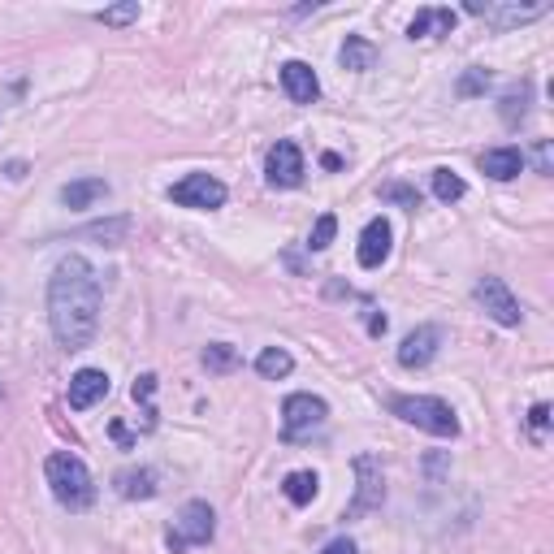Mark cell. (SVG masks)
<instances>
[{
    "label": "cell",
    "mask_w": 554,
    "mask_h": 554,
    "mask_svg": "<svg viewBox=\"0 0 554 554\" xmlns=\"http://www.w3.org/2000/svg\"><path fill=\"white\" fill-rule=\"evenodd\" d=\"M282 490H286V498H290L295 507H308L312 498H316V490H321V481H316V472L299 468V472H290V477L282 481Z\"/></svg>",
    "instance_id": "44dd1931"
},
{
    "label": "cell",
    "mask_w": 554,
    "mask_h": 554,
    "mask_svg": "<svg viewBox=\"0 0 554 554\" xmlns=\"http://www.w3.org/2000/svg\"><path fill=\"white\" fill-rule=\"evenodd\" d=\"M533 161H537V174H554V161H550V139H542V143H537Z\"/></svg>",
    "instance_id": "1f68e13d"
},
{
    "label": "cell",
    "mask_w": 554,
    "mask_h": 554,
    "mask_svg": "<svg viewBox=\"0 0 554 554\" xmlns=\"http://www.w3.org/2000/svg\"><path fill=\"white\" fill-rule=\"evenodd\" d=\"M442 468H446V455H433V459H425V472H429L433 481L442 477Z\"/></svg>",
    "instance_id": "e575fe53"
},
{
    "label": "cell",
    "mask_w": 554,
    "mask_h": 554,
    "mask_svg": "<svg viewBox=\"0 0 554 554\" xmlns=\"http://www.w3.org/2000/svg\"><path fill=\"white\" fill-rule=\"evenodd\" d=\"M104 394H109V373H104V368H78V373L70 377V407L74 412L96 407Z\"/></svg>",
    "instance_id": "4fadbf2b"
},
{
    "label": "cell",
    "mask_w": 554,
    "mask_h": 554,
    "mask_svg": "<svg viewBox=\"0 0 554 554\" xmlns=\"http://www.w3.org/2000/svg\"><path fill=\"white\" fill-rule=\"evenodd\" d=\"M464 178L455 174V169H433V195H438L442 204H455V200H464Z\"/></svg>",
    "instance_id": "cb8c5ba5"
},
{
    "label": "cell",
    "mask_w": 554,
    "mask_h": 554,
    "mask_svg": "<svg viewBox=\"0 0 554 554\" xmlns=\"http://www.w3.org/2000/svg\"><path fill=\"white\" fill-rule=\"evenodd\" d=\"M338 61H342V70L364 74V70H373V65H377V44H368L364 35H347V44L338 48Z\"/></svg>",
    "instance_id": "d6986e66"
},
{
    "label": "cell",
    "mask_w": 554,
    "mask_h": 554,
    "mask_svg": "<svg viewBox=\"0 0 554 554\" xmlns=\"http://www.w3.org/2000/svg\"><path fill=\"white\" fill-rule=\"evenodd\" d=\"M100 200H109V182L104 178H78V182H65L61 187V204L65 208H91V204H100Z\"/></svg>",
    "instance_id": "2e32d148"
},
{
    "label": "cell",
    "mask_w": 554,
    "mask_h": 554,
    "mask_svg": "<svg viewBox=\"0 0 554 554\" xmlns=\"http://www.w3.org/2000/svg\"><path fill=\"white\" fill-rule=\"evenodd\" d=\"M390 247H394V230H390V221L386 217H373L364 226V234H360V265L364 269H381L390 260Z\"/></svg>",
    "instance_id": "7c38bea8"
},
{
    "label": "cell",
    "mask_w": 554,
    "mask_h": 554,
    "mask_svg": "<svg viewBox=\"0 0 554 554\" xmlns=\"http://www.w3.org/2000/svg\"><path fill=\"white\" fill-rule=\"evenodd\" d=\"M477 303L485 308V316H490V321L507 325V329H516L524 321L520 299L511 295V286L503 282V277H481V282H477Z\"/></svg>",
    "instance_id": "ba28073f"
},
{
    "label": "cell",
    "mask_w": 554,
    "mask_h": 554,
    "mask_svg": "<svg viewBox=\"0 0 554 554\" xmlns=\"http://www.w3.org/2000/svg\"><path fill=\"white\" fill-rule=\"evenodd\" d=\"M265 178H269V187H299L303 182V152H299V143H290V139H277L269 156H265Z\"/></svg>",
    "instance_id": "30bf717a"
},
{
    "label": "cell",
    "mask_w": 554,
    "mask_h": 554,
    "mask_svg": "<svg viewBox=\"0 0 554 554\" xmlns=\"http://www.w3.org/2000/svg\"><path fill=\"white\" fill-rule=\"evenodd\" d=\"M442 325H416L412 334L403 338V347H399V364L403 368H429L433 360H438V351H442Z\"/></svg>",
    "instance_id": "8fae6325"
},
{
    "label": "cell",
    "mask_w": 554,
    "mask_h": 554,
    "mask_svg": "<svg viewBox=\"0 0 554 554\" xmlns=\"http://www.w3.org/2000/svg\"><path fill=\"white\" fill-rule=\"evenodd\" d=\"M381 200L399 204V208H407V213H416V208H420V191L407 187V182H386V187H381Z\"/></svg>",
    "instance_id": "484cf974"
},
{
    "label": "cell",
    "mask_w": 554,
    "mask_h": 554,
    "mask_svg": "<svg viewBox=\"0 0 554 554\" xmlns=\"http://www.w3.org/2000/svg\"><path fill=\"white\" fill-rule=\"evenodd\" d=\"M485 87H490V70H481V65H472V70H464V78H459V96L472 100V96H485Z\"/></svg>",
    "instance_id": "83f0119b"
},
{
    "label": "cell",
    "mask_w": 554,
    "mask_h": 554,
    "mask_svg": "<svg viewBox=\"0 0 554 554\" xmlns=\"http://www.w3.org/2000/svg\"><path fill=\"white\" fill-rule=\"evenodd\" d=\"M113 438L122 442V446H130V442H135V438H130V433H126V425H122V420H113Z\"/></svg>",
    "instance_id": "d590c367"
},
{
    "label": "cell",
    "mask_w": 554,
    "mask_h": 554,
    "mask_svg": "<svg viewBox=\"0 0 554 554\" xmlns=\"http://www.w3.org/2000/svg\"><path fill=\"white\" fill-rule=\"evenodd\" d=\"M282 87L295 104H312L316 96H321V78H316V70L308 61H286L282 65Z\"/></svg>",
    "instance_id": "5bb4252c"
},
{
    "label": "cell",
    "mask_w": 554,
    "mask_h": 554,
    "mask_svg": "<svg viewBox=\"0 0 554 554\" xmlns=\"http://www.w3.org/2000/svg\"><path fill=\"white\" fill-rule=\"evenodd\" d=\"M364 321H368V334H373V338H381V334H386V316H381L377 308H368V316H364Z\"/></svg>",
    "instance_id": "836d02e7"
},
{
    "label": "cell",
    "mask_w": 554,
    "mask_h": 554,
    "mask_svg": "<svg viewBox=\"0 0 554 554\" xmlns=\"http://www.w3.org/2000/svg\"><path fill=\"white\" fill-rule=\"evenodd\" d=\"M200 360H204V368H208V373L226 377V373H234V368L243 364V355H239V347H230V342H208Z\"/></svg>",
    "instance_id": "ffe728a7"
},
{
    "label": "cell",
    "mask_w": 554,
    "mask_h": 554,
    "mask_svg": "<svg viewBox=\"0 0 554 554\" xmlns=\"http://www.w3.org/2000/svg\"><path fill=\"white\" fill-rule=\"evenodd\" d=\"M44 477L52 485V498H57L65 511H87L91 503H96V481H91V472L78 455H70V451L48 455Z\"/></svg>",
    "instance_id": "7a4b0ae2"
},
{
    "label": "cell",
    "mask_w": 554,
    "mask_h": 554,
    "mask_svg": "<svg viewBox=\"0 0 554 554\" xmlns=\"http://www.w3.org/2000/svg\"><path fill=\"white\" fill-rule=\"evenodd\" d=\"M100 273L87 256H65L48 282V321L65 351H83L100 329Z\"/></svg>",
    "instance_id": "6da1fadb"
},
{
    "label": "cell",
    "mask_w": 554,
    "mask_h": 554,
    "mask_svg": "<svg viewBox=\"0 0 554 554\" xmlns=\"http://www.w3.org/2000/svg\"><path fill=\"white\" fill-rule=\"evenodd\" d=\"M321 165H325V169H342V156H338V152H325Z\"/></svg>",
    "instance_id": "8d00e7d4"
},
{
    "label": "cell",
    "mask_w": 554,
    "mask_h": 554,
    "mask_svg": "<svg viewBox=\"0 0 554 554\" xmlns=\"http://www.w3.org/2000/svg\"><path fill=\"white\" fill-rule=\"evenodd\" d=\"M481 169L494 182H511L524 169V152L520 148H490V152H481Z\"/></svg>",
    "instance_id": "e0dca14e"
},
{
    "label": "cell",
    "mask_w": 554,
    "mask_h": 554,
    "mask_svg": "<svg viewBox=\"0 0 554 554\" xmlns=\"http://www.w3.org/2000/svg\"><path fill=\"white\" fill-rule=\"evenodd\" d=\"M135 403H143V425H148V433L156 429V407H152V394H156V373H143L135 377Z\"/></svg>",
    "instance_id": "d4e9b609"
},
{
    "label": "cell",
    "mask_w": 554,
    "mask_h": 554,
    "mask_svg": "<svg viewBox=\"0 0 554 554\" xmlns=\"http://www.w3.org/2000/svg\"><path fill=\"white\" fill-rule=\"evenodd\" d=\"M334 234H338V217L334 213H321V217H316V226H312L308 247H312V252H325V247L334 243Z\"/></svg>",
    "instance_id": "4316f807"
},
{
    "label": "cell",
    "mask_w": 554,
    "mask_h": 554,
    "mask_svg": "<svg viewBox=\"0 0 554 554\" xmlns=\"http://www.w3.org/2000/svg\"><path fill=\"white\" fill-rule=\"evenodd\" d=\"M113 485L130 503H135V498H156V472H148V468H122L113 477Z\"/></svg>",
    "instance_id": "ac0fdd59"
},
{
    "label": "cell",
    "mask_w": 554,
    "mask_h": 554,
    "mask_svg": "<svg viewBox=\"0 0 554 554\" xmlns=\"http://www.w3.org/2000/svg\"><path fill=\"white\" fill-rule=\"evenodd\" d=\"M96 18L104 26H130V22H139V0H126V5H113V9H100Z\"/></svg>",
    "instance_id": "f1b7e54d"
},
{
    "label": "cell",
    "mask_w": 554,
    "mask_h": 554,
    "mask_svg": "<svg viewBox=\"0 0 554 554\" xmlns=\"http://www.w3.org/2000/svg\"><path fill=\"white\" fill-rule=\"evenodd\" d=\"M390 412L403 420V425H416L433 433V438H455L459 433V416L451 412V403L433 399V394H394Z\"/></svg>",
    "instance_id": "3957f363"
},
{
    "label": "cell",
    "mask_w": 554,
    "mask_h": 554,
    "mask_svg": "<svg viewBox=\"0 0 554 554\" xmlns=\"http://www.w3.org/2000/svg\"><path fill=\"white\" fill-rule=\"evenodd\" d=\"M329 416L325 399H316V394H290V399L282 403V438L286 442H299L308 438L312 429H321Z\"/></svg>",
    "instance_id": "8992f818"
},
{
    "label": "cell",
    "mask_w": 554,
    "mask_h": 554,
    "mask_svg": "<svg viewBox=\"0 0 554 554\" xmlns=\"http://www.w3.org/2000/svg\"><path fill=\"white\" fill-rule=\"evenodd\" d=\"M169 200L182 204V208H221L226 204V182L213 178V174H187L182 182L169 187Z\"/></svg>",
    "instance_id": "9c48e42d"
},
{
    "label": "cell",
    "mask_w": 554,
    "mask_h": 554,
    "mask_svg": "<svg viewBox=\"0 0 554 554\" xmlns=\"http://www.w3.org/2000/svg\"><path fill=\"white\" fill-rule=\"evenodd\" d=\"M290 368H295V355H290L286 347H265V351L256 355V373H260V377H269V381L286 377Z\"/></svg>",
    "instance_id": "7402d4cb"
},
{
    "label": "cell",
    "mask_w": 554,
    "mask_h": 554,
    "mask_svg": "<svg viewBox=\"0 0 554 554\" xmlns=\"http://www.w3.org/2000/svg\"><path fill=\"white\" fill-rule=\"evenodd\" d=\"M546 429H550V403H537L529 412V438L533 442H546Z\"/></svg>",
    "instance_id": "4dcf8cb0"
},
{
    "label": "cell",
    "mask_w": 554,
    "mask_h": 554,
    "mask_svg": "<svg viewBox=\"0 0 554 554\" xmlns=\"http://www.w3.org/2000/svg\"><path fill=\"white\" fill-rule=\"evenodd\" d=\"M459 22L455 9H420L412 26H407V39H438V35H451Z\"/></svg>",
    "instance_id": "9a60e30c"
},
{
    "label": "cell",
    "mask_w": 554,
    "mask_h": 554,
    "mask_svg": "<svg viewBox=\"0 0 554 554\" xmlns=\"http://www.w3.org/2000/svg\"><path fill=\"white\" fill-rule=\"evenodd\" d=\"M472 18L498 26V31H507V26H524V22H537L546 18L550 5H520V0H468L464 5Z\"/></svg>",
    "instance_id": "52a82bcc"
},
{
    "label": "cell",
    "mask_w": 554,
    "mask_h": 554,
    "mask_svg": "<svg viewBox=\"0 0 554 554\" xmlns=\"http://www.w3.org/2000/svg\"><path fill=\"white\" fill-rule=\"evenodd\" d=\"M498 117H503V126L516 130L524 117H529V87H516V91H507L503 104H498Z\"/></svg>",
    "instance_id": "603a6c76"
},
{
    "label": "cell",
    "mask_w": 554,
    "mask_h": 554,
    "mask_svg": "<svg viewBox=\"0 0 554 554\" xmlns=\"http://www.w3.org/2000/svg\"><path fill=\"white\" fill-rule=\"evenodd\" d=\"M213 533H217V516H213V507L208 503H187L178 511V520H174V529L165 533V546L182 554V550H191V546H208L213 542Z\"/></svg>",
    "instance_id": "5b68a950"
},
{
    "label": "cell",
    "mask_w": 554,
    "mask_h": 554,
    "mask_svg": "<svg viewBox=\"0 0 554 554\" xmlns=\"http://www.w3.org/2000/svg\"><path fill=\"white\" fill-rule=\"evenodd\" d=\"M351 468H355V498L347 503V516L342 520H364L386 503V472H381V459L373 451H360Z\"/></svg>",
    "instance_id": "277c9868"
},
{
    "label": "cell",
    "mask_w": 554,
    "mask_h": 554,
    "mask_svg": "<svg viewBox=\"0 0 554 554\" xmlns=\"http://www.w3.org/2000/svg\"><path fill=\"white\" fill-rule=\"evenodd\" d=\"M321 554H360V546H355L351 537H334V542H329Z\"/></svg>",
    "instance_id": "d6a6232c"
},
{
    "label": "cell",
    "mask_w": 554,
    "mask_h": 554,
    "mask_svg": "<svg viewBox=\"0 0 554 554\" xmlns=\"http://www.w3.org/2000/svg\"><path fill=\"white\" fill-rule=\"evenodd\" d=\"M87 234H91V239H104L109 247H117V243H122L126 234H130V221H126V217H117V221H104V226H91Z\"/></svg>",
    "instance_id": "f546056e"
}]
</instances>
